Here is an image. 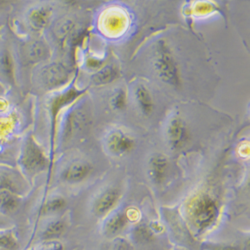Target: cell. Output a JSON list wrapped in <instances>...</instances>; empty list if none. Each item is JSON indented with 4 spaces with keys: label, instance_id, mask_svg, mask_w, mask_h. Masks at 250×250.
<instances>
[{
    "label": "cell",
    "instance_id": "obj_2",
    "mask_svg": "<svg viewBox=\"0 0 250 250\" xmlns=\"http://www.w3.org/2000/svg\"><path fill=\"white\" fill-rule=\"evenodd\" d=\"M18 165L23 173L30 177L48 167V156L31 134H28L22 142L18 156Z\"/></svg>",
    "mask_w": 250,
    "mask_h": 250
},
{
    "label": "cell",
    "instance_id": "obj_14",
    "mask_svg": "<svg viewBox=\"0 0 250 250\" xmlns=\"http://www.w3.org/2000/svg\"><path fill=\"white\" fill-rule=\"evenodd\" d=\"M0 190H9L21 195L23 181L13 168L0 164Z\"/></svg>",
    "mask_w": 250,
    "mask_h": 250
},
{
    "label": "cell",
    "instance_id": "obj_5",
    "mask_svg": "<svg viewBox=\"0 0 250 250\" xmlns=\"http://www.w3.org/2000/svg\"><path fill=\"white\" fill-rule=\"evenodd\" d=\"M68 78L69 70L61 62H51L43 65L36 74V80L39 86L46 91L54 90L65 85Z\"/></svg>",
    "mask_w": 250,
    "mask_h": 250
},
{
    "label": "cell",
    "instance_id": "obj_9",
    "mask_svg": "<svg viewBox=\"0 0 250 250\" xmlns=\"http://www.w3.org/2000/svg\"><path fill=\"white\" fill-rule=\"evenodd\" d=\"M20 56L25 65H33L48 58L49 48L47 44L41 40L29 41L21 46Z\"/></svg>",
    "mask_w": 250,
    "mask_h": 250
},
{
    "label": "cell",
    "instance_id": "obj_27",
    "mask_svg": "<svg viewBox=\"0 0 250 250\" xmlns=\"http://www.w3.org/2000/svg\"><path fill=\"white\" fill-rule=\"evenodd\" d=\"M6 216H4L1 212H0V229H5L6 228Z\"/></svg>",
    "mask_w": 250,
    "mask_h": 250
},
{
    "label": "cell",
    "instance_id": "obj_16",
    "mask_svg": "<svg viewBox=\"0 0 250 250\" xmlns=\"http://www.w3.org/2000/svg\"><path fill=\"white\" fill-rule=\"evenodd\" d=\"M134 98L138 109L143 115L149 116L153 113L154 101L150 91L146 86H144L143 84H138L134 90Z\"/></svg>",
    "mask_w": 250,
    "mask_h": 250
},
{
    "label": "cell",
    "instance_id": "obj_12",
    "mask_svg": "<svg viewBox=\"0 0 250 250\" xmlns=\"http://www.w3.org/2000/svg\"><path fill=\"white\" fill-rule=\"evenodd\" d=\"M120 198V191L116 188H108L103 191L93 204V213L97 217L107 215L116 206Z\"/></svg>",
    "mask_w": 250,
    "mask_h": 250
},
{
    "label": "cell",
    "instance_id": "obj_1",
    "mask_svg": "<svg viewBox=\"0 0 250 250\" xmlns=\"http://www.w3.org/2000/svg\"><path fill=\"white\" fill-rule=\"evenodd\" d=\"M151 65L155 75L168 86L177 89L181 86V75L178 62L169 44L159 40L153 47Z\"/></svg>",
    "mask_w": 250,
    "mask_h": 250
},
{
    "label": "cell",
    "instance_id": "obj_20",
    "mask_svg": "<svg viewBox=\"0 0 250 250\" xmlns=\"http://www.w3.org/2000/svg\"><path fill=\"white\" fill-rule=\"evenodd\" d=\"M66 223L63 220H54L50 222L45 230L43 231V238L44 239H53L61 236L65 232Z\"/></svg>",
    "mask_w": 250,
    "mask_h": 250
},
{
    "label": "cell",
    "instance_id": "obj_11",
    "mask_svg": "<svg viewBox=\"0 0 250 250\" xmlns=\"http://www.w3.org/2000/svg\"><path fill=\"white\" fill-rule=\"evenodd\" d=\"M93 170V166L85 160H77L69 163L61 171L60 178L69 184L79 183L85 180Z\"/></svg>",
    "mask_w": 250,
    "mask_h": 250
},
{
    "label": "cell",
    "instance_id": "obj_23",
    "mask_svg": "<svg viewBox=\"0 0 250 250\" xmlns=\"http://www.w3.org/2000/svg\"><path fill=\"white\" fill-rule=\"evenodd\" d=\"M66 205V201L63 197L61 196H54L50 199H48L43 207H42V212L44 214H50L55 213L58 211H61Z\"/></svg>",
    "mask_w": 250,
    "mask_h": 250
},
{
    "label": "cell",
    "instance_id": "obj_6",
    "mask_svg": "<svg viewBox=\"0 0 250 250\" xmlns=\"http://www.w3.org/2000/svg\"><path fill=\"white\" fill-rule=\"evenodd\" d=\"M164 134L168 147L175 151L184 148L190 139L188 125L180 116H173L168 120Z\"/></svg>",
    "mask_w": 250,
    "mask_h": 250
},
{
    "label": "cell",
    "instance_id": "obj_4",
    "mask_svg": "<svg viewBox=\"0 0 250 250\" xmlns=\"http://www.w3.org/2000/svg\"><path fill=\"white\" fill-rule=\"evenodd\" d=\"M88 112L81 105L74 106L66 112L61 128V143L67 144L79 136L88 126Z\"/></svg>",
    "mask_w": 250,
    "mask_h": 250
},
{
    "label": "cell",
    "instance_id": "obj_15",
    "mask_svg": "<svg viewBox=\"0 0 250 250\" xmlns=\"http://www.w3.org/2000/svg\"><path fill=\"white\" fill-rule=\"evenodd\" d=\"M51 15L52 9L50 6H36L28 11L27 22L33 30L40 31L47 27L50 22Z\"/></svg>",
    "mask_w": 250,
    "mask_h": 250
},
{
    "label": "cell",
    "instance_id": "obj_25",
    "mask_svg": "<svg viewBox=\"0 0 250 250\" xmlns=\"http://www.w3.org/2000/svg\"><path fill=\"white\" fill-rule=\"evenodd\" d=\"M131 245L122 238H115L104 244L100 250H131Z\"/></svg>",
    "mask_w": 250,
    "mask_h": 250
},
{
    "label": "cell",
    "instance_id": "obj_10",
    "mask_svg": "<svg viewBox=\"0 0 250 250\" xmlns=\"http://www.w3.org/2000/svg\"><path fill=\"white\" fill-rule=\"evenodd\" d=\"M0 79L9 85L15 83V58L6 40L0 41Z\"/></svg>",
    "mask_w": 250,
    "mask_h": 250
},
{
    "label": "cell",
    "instance_id": "obj_18",
    "mask_svg": "<svg viewBox=\"0 0 250 250\" xmlns=\"http://www.w3.org/2000/svg\"><path fill=\"white\" fill-rule=\"evenodd\" d=\"M118 74L119 72L115 66L107 65V66L102 67L97 72H95L91 76V80L95 85H105L116 80V78L118 77Z\"/></svg>",
    "mask_w": 250,
    "mask_h": 250
},
{
    "label": "cell",
    "instance_id": "obj_26",
    "mask_svg": "<svg viewBox=\"0 0 250 250\" xmlns=\"http://www.w3.org/2000/svg\"><path fill=\"white\" fill-rule=\"evenodd\" d=\"M134 235L136 237V239L138 241H141V242H146L150 239L151 237V232L149 229L147 227H145L143 225H139L135 228L134 230Z\"/></svg>",
    "mask_w": 250,
    "mask_h": 250
},
{
    "label": "cell",
    "instance_id": "obj_19",
    "mask_svg": "<svg viewBox=\"0 0 250 250\" xmlns=\"http://www.w3.org/2000/svg\"><path fill=\"white\" fill-rule=\"evenodd\" d=\"M127 215L122 212H118L111 216L104 226V231L109 236H113L123 230L127 224Z\"/></svg>",
    "mask_w": 250,
    "mask_h": 250
},
{
    "label": "cell",
    "instance_id": "obj_29",
    "mask_svg": "<svg viewBox=\"0 0 250 250\" xmlns=\"http://www.w3.org/2000/svg\"><path fill=\"white\" fill-rule=\"evenodd\" d=\"M5 4H7V2H6V1H2V0H1V1H0V9L3 8V6H4Z\"/></svg>",
    "mask_w": 250,
    "mask_h": 250
},
{
    "label": "cell",
    "instance_id": "obj_28",
    "mask_svg": "<svg viewBox=\"0 0 250 250\" xmlns=\"http://www.w3.org/2000/svg\"><path fill=\"white\" fill-rule=\"evenodd\" d=\"M216 250H237V249L234 248V247H220Z\"/></svg>",
    "mask_w": 250,
    "mask_h": 250
},
{
    "label": "cell",
    "instance_id": "obj_13",
    "mask_svg": "<svg viewBox=\"0 0 250 250\" xmlns=\"http://www.w3.org/2000/svg\"><path fill=\"white\" fill-rule=\"evenodd\" d=\"M169 169L168 158L162 153H154L148 160V174L155 184H162Z\"/></svg>",
    "mask_w": 250,
    "mask_h": 250
},
{
    "label": "cell",
    "instance_id": "obj_8",
    "mask_svg": "<svg viewBox=\"0 0 250 250\" xmlns=\"http://www.w3.org/2000/svg\"><path fill=\"white\" fill-rule=\"evenodd\" d=\"M135 142L132 137L119 129L110 131L105 139L107 151L115 156H121L133 150Z\"/></svg>",
    "mask_w": 250,
    "mask_h": 250
},
{
    "label": "cell",
    "instance_id": "obj_24",
    "mask_svg": "<svg viewBox=\"0 0 250 250\" xmlns=\"http://www.w3.org/2000/svg\"><path fill=\"white\" fill-rule=\"evenodd\" d=\"M111 105L114 110L122 111L127 105V94L124 89H119L111 99Z\"/></svg>",
    "mask_w": 250,
    "mask_h": 250
},
{
    "label": "cell",
    "instance_id": "obj_17",
    "mask_svg": "<svg viewBox=\"0 0 250 250\" xmlns=\"http://www.w3.org/2000/svg\"><path fill=\"white\" fill-rule=\"evenodd\" d=\"M21 197L9 190H0V212L8 216L16 212L20 206Z\"/></svg>",
    "mask_w": 250,
    "mask_h": 250
},
{
    "label": "cell",
    "instance_id": "obj_22",
    "mask_svg": "<svg viewBox=\"0 0 250 250\" xmlns=\"http://www.w3.org/2000/svg\"><path fill=\"white\" fill-rule=\"evenodd\" d=\"M17 247V239L10 229H0V249L14 250Z\"/></svg>",
    "mask_w": 250,
    "mask_h": 250
},
{
    "label": "cell",
    "instance_id": "obj_3",
    "mask_svg": "<svg viewBox=\"0 0 250 250\" xmlns=\"http://www.w3.org/2000/svg\"><path fill=\"white\" fill-rule=\"evenodd\" d=\"M188 214L192 224L202 231L216 222L219 216V206L209 194H198L189 204Z\"/></svg>",
    "mask_w": 250,
    "mask_h": 250
},
{
    "label": "cell",
    "instance_id": "obj_21",
    "mask_svg": "<svg viewBox=\"0 0 250 250\" xmlns=\"http://www.w3.org/2000/svg\"><path fill=\"white\" fill-rule=\"evenodd\" d=\"M14 117L12 114L0 116V144H3L12 133Z\"/></svg>",
    "mask_w": 250,
    "mask_h": 250
},
{
    "label": "cell",
    "instance_id": "obj_7",
    "mask_svg": "<svg viewBox=\"0 0 250 250\" xmlns=\"http://www.w3.org/2000/svg\"><path fill=\"white\" fill-rule=\"evenodd\" d=\"M85 90H79L73 86L66 89L65 91H62L56 95H54L49 101V111L51 116V144L52 148L54 145L55 139V130H56V121L58 118L59 111L66 107L73 101H75L78 97H80Z\"/></svg>",
    "mask_w": 250,
    "mask_h": 250
}]
</instances>
